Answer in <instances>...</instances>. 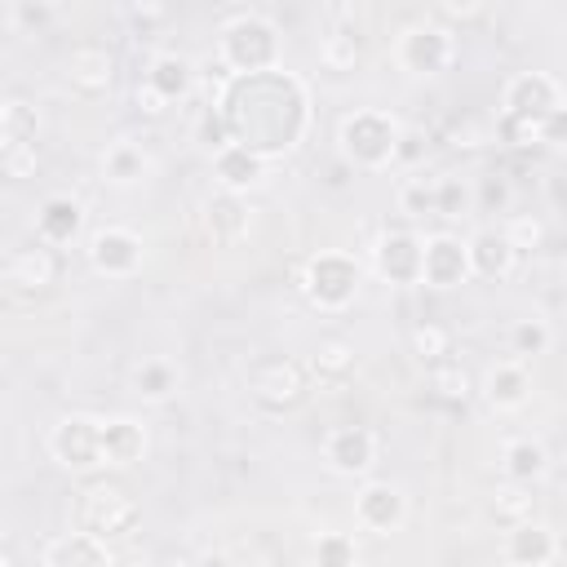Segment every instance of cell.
I'll list each match as a JSON object with an SVG mask.
<instances>
[{"label":"cell","mask_w":567,"mask_h":567,"mask_svg":"<svg viewBox=\"0 0 567 567\" xmlns=\"http://www.w3.org/2000/svg\"><path fill=\"white\" fill-rule=\"evenodd\" d=\"M421 142H425V133H416V128H403L394 164H412V159H421Z\"/></svg>","instance_id":"cell-45"},{"label":"cell","mask_w":567,"mask_h":567,"mask_svg":"<svg viewBox=\"0 0 567 567\" xmlns=\"http://www.w3.org/2000/svg\"><path fill=\"white\" fill-rule=\"evenodd\" d=\"M84 257L102 279H133L146 261V248H142V235H133L128 226H102L89 235Z\"/></svg>","instance_id":"cell-9"},{"label":"cell","mask_w":567,"mask_h":567,"mask_svg":"<svg viewBox=\"0 0 567 567\" xmlns=\"http://www.w3.org/2000/svg\"><path fill=\"white\" fill-rule=\"evenodd\" d=\"M470 275H474L470 270V248H465L461 235L439 230V235L425 239V275H421V284H430V288H461Z\"/></svg>","instance_id":"cell-17"},{"label":"cell","mask_w":567,"mask_h":567,"mask_svg":"<svg viewBox=\"0 0 567 567\" xmlns=\"http://www.w3.org/2000/svg\"><path fill=\"white\" fill-rule=\"evenodd\" d=\"M439 195H443V177L439 173H412L399 182V208L408 217H430L439 213Z\"/></svg>","instance_id":"cell-34"},{"label":"cell","mask_w":567,"mask_h":567,"mask_svg":"<svg viewBox=\"0 0 567 567\" xmlns=\"http://www.w3.org/2000/svg\"><path fill=\"white\" fill-rule=\"evenodd\" d=\"M323 461L341 478H368L377 465V434L368 425H337L323 439Z\"/></svg>","instance_id":"cell-13"},{"label":"cell","mask_w":567,"mask_h":567,"mask_svg":"<svg viewBox=\"0 0 567 567\" xmlns=\"http://www.w3.org/2000/svg\"><path fill=\"white\" fill-rule=\"evenodd\" d=\"M195 62L186 58V53H177V49H159V53H151V62H146V84L173 106V102H186L190 97V89H195Z\"/></svg>","instance_id":"cell-21"},{"label":"cell","mask_w":567,"mask_h":567,"mask_svg":"<svg viewBox=\"0 0 567 567\" xmlns=\"http://www.w3.org/2000/svg\"><path fill=\"white\" fill-rule=\"evenodd\" d=\"M0 567H18V554H13V549H4V554H0Z\"/></svg>","instance_id":"cell-52"},{"label":"cell","mask_w":567,"mask_h":567,"mask_svg":"<svg viewBox=\"0 0 567 567\" xmlns=\"http://www.w3.org/2000/svg\"><path fill=\"white\" fill-rule=\"evenodd\" d=\"M235 133L239 146L257 151L261 159H279L301 146L310 133V93L288 71H261V75H226L213 97Z\"/></svg>","instance_id":"cell-1"},{"label":"cell","mask_w":567,"mask_h":567,"mask_svg":"<svg viewBox=\"0 0 567 567\" xmlns=\"http://www.w3.org/2000/svg\"><path fill=\"white\" fill-rule=\"evenodd\" d=\"M195 142H199L208 155H217V151H226V146L235 142V133H230V124H226V115H221L217 102H208V106L199 111V120H195Z\"/></svg>","instance_id":"cell-39"},{"label":"cell","mask_w":567,"mask_h":567,"mask_svg":"<svg viewBox=\"0 0 567 567\" xmlns=\"http://www.w3.org/2000/svg\"><path fill=\"white\" fill-rule=\"evenodd\" d=\"M204 230L217 248H239L252 230V208H248V195H235V190H213L204 199Z\"/></svg>","instance_id":"cell-16"},{"label":"cell","mask_w":567,"mask_h":567,"mask_svg":"<svg viewBox=\"0 0 567 567\" xmlns=\"http://www.w3.org/2000/svg\"><path fill=\"white\" fill-rule=\"evenodd\" d=\"M496 137L514 151H536L545 146V120H523V115H496Z\"/></svg>","instance_id":"cell-36"},{"label":"cell","mask_w":567,"mask_h":567,"mask_svg":"<svg viewBox=\"0 0 567 567\" xmlns=\"http://www.w3.org/2000/svg\"><path fill=\"white\" fill-rule=\"evenodd\" d=\"M35 133H40V111L35 102L9 93L0 102V151L4 146H35Z\"/></svg>","instance_id":"cell-31"},{"label":"cell","mask_w":567,"mask_h":567,"mask_svg":"<svg viewBox=\"0 0 567 567\" xmlns=\"http://www.w3.org/2000/svg\"><path fill=\"white\" fill-rule=\"evenodd\" d=\"M394 58L408 75L416 80H434L443 75L452 62H456V35L452 27H443L439 18H421V22H408L394 40Z\"/></svg>","instance_id":"cell-6"},{"label":"cell","mask_w":567,"mask_h":567,"mask_svg":"<svg viewBox=\"0 0 567 567\" xmlns=\"http://www.w3.org/2000/svg\"><path fill=\"white\" fill-rule=\"evenodd\" d=\"M124 13H128V22H137V27H151V22H164V18H168L164 4H128Z\"/></svg>","instance_id":"cell-47"},{"label":"cell","mask_w":567,"mask_h":567,"mask_svg":"<svg viewBox=\"0 0 567 567\" xmlns=\"http://www.w3.org/2000/svg\"><path fill=\"white\" fill-rule=\"evenodd\" d=\"M465 248H470V270H474V279H509L514 270H518V248L505 239V230H492V226H483V230H474L470 239H465Z\"/></svg>","instance_id":"cell-20"},{"label":"cell","mask_w":567,"mask_h":567,"mask_svg":"<svg viewBox=\"0 0 567 567\" xmlns=\"http://www.w3.org/2000/svg\"><path fill=\"white\" fill-rule=\"evenodd\" d=\"M478 394H483V403L492 408V412H518L527 399H532V377H527V363H518V359H501V363H492L487 368V377H483V385H478Z\"/></svg>","instance_id":"cell-19"},{"label":"cell","mask_w":567,"mask_h":567,"mask_svg":"<svg viewBox=\"0 0 567 567\" xmlns=\"http://www.w3.org/2000/svg\"><path fill=\"white\" fill-rule=\"evenodd\" d=\"M461 204H465V190L452 182V177H443V195H439V213L443 217H456L461 213Z\"/></svg>","instance_id":"cell-46"},{"label":"cell","mask_w":567,"mask_h":567,"mask_svg":"<svg viewBox=\"0 0 567 567\" xmlns=\"http://www.w3.org/2000/svg\"><path fill=\"white\" fill-rule=\"evenodd\" d=\"M133 394L142 403H164L177 394V368L168 359H142L133 368Z\"/></svg>","instance_id":"cell-33"},{"label":"cell","mask_w":567,"mask_h":567,"mask_svg":"<svg viewBox=\"0 0 567 567\" xmlns=\"http://www.w3.org/2000/svg\"><path fill=\"white\" fill-rule=\"evenodd\" d=\"M133 102H137V111L146 115V120H159L164 111H168V102L146 84V80H137V89H133Z\"/></svg>","instance_id":"cell-43"},{"label":"cell","mask_w":567,"mask_h":567,"mask_svg":"<svg viewBox=\"0 0 567 567\" xmlns=\"http://www.w3.org/2000/svg\"><path fill=\"white\" fill-rule=\"evenodd\" d=\"M40 567H111V554L89 532H62L44 545Z\"/></svg>","instance_id":"cell-27"},{"label":"cell","mask_w":567,"mask_h":567,"mask_svg":"<svg viewBox=\"0 0 567 567\" xmlns=\"http://www.w3.org/2000/svg\"><path fill=\"white\" fill-rule=\"evenodd\" d=\"M549 341H554V332H549V323H545L540 315L514 319V328H509V350L518 354V363H527V359L545 354V350H549Z\"/></svg>","instance_id":"cell-35"},{"label":"cell","mask_w":567,"mask_h":567,"mask_svg":"<svg viewBox=\"0 0 567 567\" xmlns=\"http://www.w3.org/2000/svg\"><path fill=\"white\" fill-rule=\"evenodd\" d=\"M359 288H363V266H359V257H350V252L328 248V252H315V257L301 266V292H306V301H310L315 310H323V315L346 310V306L359 297Z\"/></svg>","instance_id":"cell-5"},{"label":"cell","mask_w":567,"mask_h":567,"mask_svg":"<svg viewBox=\"0 0 567 567\" xmlns=\"http://www.w3.org/2000/svg\"><path fill=\"white\" fill-rule=\"evenodd\" d=\"M217 58H221V66H230V75L275 71L279 66V27L257 9H239L217 31Z\"/></svg>","instance_id":"cell-2"},{"label":"cell","mask_w":567,"mask_h":567,"mask_svg":"<svg viewBox=\"0 0 567 567\" xmlns=\"http://www.w3.org/2000/svg\"><path fill=\"white\" fill-rule=\"evenodd\" d=\"M549 470H554V456H549V447H545L540 439H532V434L505 439V447H501V474H505L509 483L536 487Z\"/></svg>","instance_id":"cell-23"},{"label":"cell","mask_w":567,"mask_h":567,"mask_svg":"<svg viewBox=\"0 0 567 567\" xmlns=\"http://www.w3.org/2000/svg\"><path fill=\"white\" fill-rule=\"evenodd\" d=\"M62 80L71 93L80 97H102L111 93L115 84V53L106 44H75L66 53V66H62Z\"/></svg>","instance_id":"cell-15"},{"label":"cell","mask_w":567,"mask_h":567,"mask_svg":"<svg viewBox=\"0 0 567 567\" xmlns=\"http://www.w3.org/2000/svg\"><path fill=\"white\" fill-rule=\"evenodd\" d=\"M478 13H483L478 4H439V18H461L465 22V18H478Z\"/></svg>","instance_id":"cell-48"},{"label":"cell","mask_w":567,"mask_h":567,"mask_svg":"<svg viewBox=\"0 0 567 567\" xmlns=\"http://www.w3.org/2000/svg\"><path fill=\"white\" fill-rule=\"evenodd\" d=\"M487 514H492V523H496L501 532H509V527H518V523H532V518H536V496H532V487H527V483H509V478H505V483L492 492Z\"/></svg>","instance_id":"cell-32"},{"label":"cell","mask_w":567,"mask_h":567,"mask_svg":"<svg viewBox=\"0 0 567 567\" xmlns=\"http://www.w3.org/2000/svg\"><path fill=\"white\" fill-rule=\"evenodd\" d=\"M97 168H102V182H106V186L128 190V186H142V182H146V173H151V155H146L142 142L120 137V142H111V146L102 151Z\"/></svg>","instance_id":"cell-26"},{"label":"cell","mask_w":567,"mask_h":567,"mask_svg":"<svg viewBox=\"0 0 567 567\" xmlns=\"http://www.w3.org/2000/svg\"><path fill=\"white\" fill-rule=\"evenodd\" d=\"M399 137H403V124L390 111H377V106H359V111L341 115V124H337L341 155L354 168H368V173H381V168L394 164Z\"/></svg>","instance_id":"cell-3"},{"label":"cell","mask_w":567,"mask_h":567,"mask_svg":"<svg viewBox=\"0 0 567 567\" xmlns=\"http://www.w3.org/2000/svg\"><path fill=\"white\" fill-rule=\"evenodd\" d=\"M199 567H230V563H226L221 554H204V558H199Z\"/></svg>","instance_id":"cell-50"},{"label":"cell","mask_w":567,"mask_h":567,"mask_svg":"<svg viewBox=\"0 0 567 567\" xmlns=\"http://www.w3.org/2000/svg\"><path fill=\"white\" fill-rule=\"evenodd\" d=\"M310 394V368L288 354H266L248 368V399L266 412H292Z\"/></svg>","instance_id":"cell-7"},{"label":"cell","mask_w":567,"mask_h":567,"mask_svg":"<svg viewBox=\"0 0 567 567\" xmlns=\"http://www.w3.org/2000/svg\"><path fill=\"white\" fill-rule=\"evenodd\" d=\"M151 439H146V425L133 421V416H106L102 421V461L111 470H133L142 456H146Z\"/></svg>","instance_id":"cell-22"},{"label":"cell","mask_w":567,"mask_h":567,"mask_svg":"<svg viewBox=\"0 0 567 567\" xmlns=\"http://www.w3.org/2000/svg\"><path fill=\"white\" fill-rule=\"evenodd\" d=\"M372 266L385 284H421L425 275V239H416L412 230H381L372 244Z\"/></svg>","instance_id":"cell-11"},{"label":"cell","mask_w":567,"mask_h":567,"mask_svg":"<svg viewBox=\"0 0 567 567\" xmlns=\"http://www.w3.org/2000/svg\"><path fill=\"white\" fill-rule=\"evenodd\" d=\"M0 279L13 297H44L58 284V252L49 244H27L13 248L0 266Z\"/></svg>","instance_id":"cell-12"},{"label":"cell","mask_w":567,"mask_h":567,"mask_svg":"<svg viewBox=\"0 0 567 567\" xmlns=\"http://www.w3.org/2000/svg\"><path fill=\"white\" fill-rule=\"evenodd\" d=\"M53 13H58L53 4H31V0H18V4H9V18H13L18 27H44Z\"/></svg>","instance_id":"cell-42"},{"label":"cell","mask_w":567,"mask_h":567,"mask_svg":"<svg viewBox=\"0 0 567 567\" xmlns=\"http://www.w3.org/2000/svg\"><path fill=\"white\" fill-rule=\"evenodd\" d=\"M412 354L421 359V363H443L447 354H452V332L443 328V323H434V319H425V323H416L412 328Z\"/></svg>","instance_id":"cell-38"},{"label":"cell","mask_w":567,"mask_h":567,"mask_svg":"<svg viewBox=\"0 0 567 567\" xmlns=\"http://www.w3.org/2000/svg\"><path fill=\"white\" fill-rule=\"evenodd\" d=\"M213 177H217V186H221V190L248 195L252 186H261V182H266V159H261L257 151H248V146L230 142L226 151H217V155H213Z\"/></svg>","instance_id":"cell-24"},{"label":"cell","mask_w":567,"mask_h":567,"mask_svg":"<svg viewBox=\"0 0 567 567\" xmlns=\"http://www.w3.org/2000/svg\"><path fill=\"white\" fill-rule=\"evenodd\" d=\"M80 230H84V204H80V199H71V195H49V199L35 208V235H40V244L62 248V244H71Z\"/></svg>","instance_id":"cell-25"},{"label":"cell","mask_w":567,"mask_h":567,"mask_svg":"<svg viewBox=\"0 0 567 567\" xmlns=\"http://www.w3.org/2000/svg\"><path fill=\"white\" fill-rule=\"evenodd\" d=\"M137 518H142V509H137V501H133L120 483L97 478V483H89V487L75 496V532H89V536L102 540V545L124 540V536L137 527Z\"/></svg>","instance_id":"cell-4"},{"label":"cell","mask_w":567,"mask_h":567,"mask_svg":"<svg viewBox=\"0 0 567 567\" xmlns=\"http://www.w3.org/2000/svg\"><path fill=\"white\" fill-rule=\"evenodd\" d=\"M563 84L545 71H518L505 80L501 89V111L505 115H523V120H549L563 106Z\"/></svg>","instance_id":"cell-10"},{"label":"cell","mask_w":567,"mask_h":567,"mask_svg":"<svg viewBox=\"0 0 567 567\" xmlns=\"http://www.w3.org/2000/svg\"><path fill=\"white\" fill-rule=\"evenodd\" d=\"M408 518V496L403 487L385 483V478H368L359 492H354V523L363 532H377V536H390L394 527H403Z\"/></svg>","instance_id":"cell-14"},{"label":"cell","mask_w":567,"mask_h":567,"mask_svg":"<svg viewBox=\"0 0 567 567\" xmlns=\"http://www.w3.org/2000/svg\"><path fill=\"white\" fill-rule=\"evenodd\" d=\"M310 377L319 381V385H337V381H346V377H354V368H359V354H354V346L346 341V337H328V341H319L315 350H310Z\"/></svg>","instance_id":"cell-29"},{"label":"cell","mask_w":567,"mask_h":567,"mask_svg":"<svg viewBox=\"0 0 567 567\" xmlns=\"http://www.w3.org/2000/svg\"><path fill=\"white\" fill-rule=\"evenodd\" d=\"M315 567H359V545L350 532H319L315 536Z\"/></svg>","instance_id":"cell-37"},{"label":"cell","mask_w":567,"mask_h":567,"mask_svg":"<svg viewBox=\"0 0 567 567\" xmlns=\"http://www.w3.org/2000/svg\"><path fill=\"white\" fill-rule=\"evenodd\" d=\"M425 385H430V399H434V403H443V408H465V403L478 394V385H474L470 368H465V363H456V359L434 363V368H430V377H425Z\"/></svg>","instance_id":"cell-30"},{"label":"cell","mask_w":567,"mask_h":567,"mask_svg":"<svg viewBox=\"0 0 567 567\" xmlns=\"http://www.w3.org/2000/svg\"><path fill=\"white\" fill-rule=\"evenodd\" d=\"M319 62L328 71H354L363 62V27L359 22H337L319 40Z\"/></svg>","instance_id":"cell-28"},{"label":"cell","mask_w":567,"mask_h":567,"mask_svg":"<svg viewBox=\"0 0 567 567\" xmlns=\"http://www.w3.org/2000/svg\"><path fill=\"white\" fill-rule=\"evenodd\" d=\"M554 470H558V478L567 483V439L558 443V456H554Z\"/></svg>","instance_id":"cell-49"},{"label":"cell","mask_w":567,"mask_h":567,"mask_svg":"<svg viewBox=\"0 0 567 567\" xmlns=\"http://www.w3.org/2000/svg\"><path fill=\"white\" fill-rule=\"evenodd\" d=\"M49 456L71 474H93L102 461V421L84 412H66L49 425Z\"/></svg>","instance_id":"cell-8"},{"label":"cell","mask_w":567,"mask_h":567,"mask_svg":"<svg viewBox=\"0 0 567 567\" xmlns=\"http://www.w3.org/2000/svg\"><path fill=\"white\" fill-rule=\"evenodd\" d=\"M137 567H182L177 558H146V563H137Z\"/></svg>","instance_id":"cell-51"},{"label":"cell","mask_w":567,"mask_h":567,"mask_svg":"<svg viewBox=\"0 0 567 567\" xmlns=\"http://www.w3.org/2000/svg\"><path fill=\"white\" fill-rule=\"evenodd\" d=\"M501 558L505 567H549L558 558V536L549 523L532 518V523H518L505 532L501 540Z\"/></svg>","instance_id":"cell-18"},{"label":"cell","mask_w":567,"mask_h":567,"mask_svg":"<svg viewBox=\"0 0 567 567\" xmlns=\"http://www.w3.org/2000/svg\"><path fill=\"white\" fill-rule=\"evenodd\" d=\"M545 146H567V102L545 120Z\"/></svg>","instance_id":"cell-44"},{"label":"cell","mask_w":567,"mask_h":567,"mask_svg":"<svg viewBox=\"0 0 567 567\" xmlns=\"http://www.w3.org/2000/svg\"><path fill=\"white\" fill-rule=\"evenodd\" d=\"M505 239H509L518 252H527V248H540V244H545V221H540V217H527V213H518V217H509V221H505Z\"/></svg>","instance_id":"cell-40"},{"label":"cell","mask_w":567,"mask_h":567,"mask_svg":"<svg viewBox=\"0 0 567 567\" xmlns=\"http://www.w3.org/2000/svg\"><path fill=\"white\" fill-rule=\"evenodd\" d=\"M0 173H4L9 182L35 177V146H4V151H0Z\"/></svg>","instance_id":"cell-41"}]
</instances>
